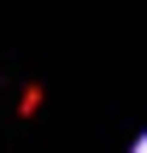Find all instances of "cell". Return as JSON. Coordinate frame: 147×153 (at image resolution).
I'll return each instance as SVG.
<instances>
[{
	"label": "cell",
	"mask_w": 147,
	"mask_h": 153,
	"mask_svg": "<svg viewBox=\"0 0 147 153\" xmlns=\"http://www.w3.org/2000/svg\"><path fill=\"white\" fill-rule=\"evenodd\" d=\"M135 153H147V135H141V141H135Z\"/></svg>",
	"instance_id": "6da1fadb"
}]
</instances>
